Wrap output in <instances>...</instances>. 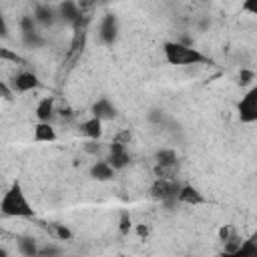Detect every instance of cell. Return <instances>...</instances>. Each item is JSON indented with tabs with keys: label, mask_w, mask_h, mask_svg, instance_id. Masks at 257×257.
I'll return each instance as SVG.
<instances>
[{
	"label": "cell",
	"mask_w": 257,
	"mask_h": 257,
	"mask_svg": "<svg viewBox=\"0 0 257 257\" xmlns=\"http://www.w3.org/2000/svg\"><path fill=\"white\" fill-rule=\"evenodd\" d=\"M155 177L157 179H177V167H159V165H155Z\"/></svg>",
	"instance_id": "obj_27"
},
{
	"label": "cell",
	"mask_w": 257,
	"mask_h": 257,
	"mask_svg": "<svg viewBox=\"0 0 257 257\" xmlns=\"http://www.w3.org/2000/svg\"><path fill=\"white\" fill-rule=\"evenodd\" d=\"M38 86H40V80H38V76H36L34 72H30V70H20V72L12 78V84H10L12 92H30V90H36Z\"/></svg>",
	"instance_id": "obj_9"
},
{
	"label": "cell",
	"mask_w": 257,
	"mask_h": 257,
	"mask_svg": "<svg viewBox=\"0 0 257 257\" xmlns=\"http://www.w3.org/2000/svg\"><path fill=\"white\" fill-rule=\"evenodd\" d=\"M54 110H56V106H54V98L52 96L40 98L38 104H36V110H34L36 120L38 122H50L54 118Z\"/></svg>",
	"instance_id": "obj_12"
},
{
	"label": "cell",
	"mask_w": 257,
	"mask_h": 257,
	"mask_svg": "<svg viewBox=\"0 0 257 257\" xmlns=\"http://www.w3.org/2000/svg\"><path fill=\"white\" fill-rule=\"evenodd\" d=\"M30 16L38 24V28H50V26H54L58 22V18H56V4H48V2L34 4V10H32Z\"/></svg>",
	"instance_id": "obj_6"
},
{
	"label": "cell",
	"mask_w": 257,
	"mask_h": 257,
	"mask_svg": "<svg viewBox=\"0 0 257 257\" xmlns=\"http://www.w3.org/2000/svg\"><path fill=\"white\" fill-rule=\"evenodd\" d=\"M60 255H62V247H58L56 243H46L38 247V257H60Z\"/></svg>",
	"instance_id": "obj_23"
},
{
	"label": "cell",
	"mask_w": 257,
	"mask_h": 257,
	"mask_svg": "<svg viewBox=\"0 0 257 257\" xmlns=\"http://www.w3.org/2000/svg\"><path fill=\"white\" fill-rule=\"evenodd\" d=\"M135 231H137V235H139V237H143V239H145V237H149V233H151V227L141 223V225H137V227H135Z\"/></svg>",
	"instance_id": "obj_34"
},
{
	"label": "cell",
	"mask_w": 257,
	"mask_h": 257,
	"mask_svg": "<svg viewBox=\"0 0 257 257\" xmlns=\"http://www.w3.org/2000/svg\"><path fill=\"white\" fill-rule=\"evenodd\" d=\"M0 257H10V255H8V251H6L4 247H0Z\"/></svg>",
	"instance_id": "obj_36"
},
{
	"label": "cell",
	"mask_w": 257,
	"mask_h": 257,
	"mask_svg": "<svg viewBox=\"0 0 257 257\" xmlns=\"http://www.w3.org/2000/svg\"><path fill=\"white\" fill-rule=\"evenodd\" d=\"M155 163L159 167H177V153L173 149H159L155 153Z\"/></svg>",
	"instance_id": "obj_18"
},
{
	"label": "cell",
	"mask_w": 257,
	"mask_h": 257,
	"mask_svg": "<svg viewBox=\"0 0 257 257\" xmlns=\"http://www.w3.org/2000/svg\"><path fill=\"white\" fill-rule=\"evenodd\" d=\"M98 38L104 46H112L118 38V18L114 14H104L98 24Z\"/></svg>",
	"instance_id": "obj_7"
},
{
	"label": "cell",
	"mask_w": 257,
	"mask_h": 257,
	"mask_svg": "<svg viewBox=\"0 0 257 257\" xmlns=\"http://www.w3.org/2000/svg\"><path fill=\"white\" fill-rule=\"evenodd\" d=\"M90 112L94 118H98L100 122L102 120H112L116 116V106L106 98V96H100L92 106H90Z\"/></svg>",
	"instance_id": "obj_11"
},
{
	"label": "cell",
	"mask_w": 257,
	"mask_h": 257,
	"mask_svg": "<svg viewBox=\"0 0 257 257\" xmlns=\"http://www.w3.org/2000/svg\"><path fill=\"white\" fill-rule=\"evenodd\" d=\"M80 16H82V12H80L78 2H74V0H64V2H58V4H56V18H58L60 24L72 28V26L80 20Z\"/></svg>",
	"instance_id": "obj_5"
},
{
	"label": "cell",
	"mask_w": 257,
	"mask_h": 257,
	"mask_svg": "<svg viewBox=\"0 0 257 257\" xmlns=\"http://www.w3.org/2000/svg\"><path fill=\"white\" fill-rule=\"evenodd\" d=\"M114 169L106 163V161H94L92 165H90V177L94 179V181H100V183H104V181H110L112 177H114Z\"/></svg>",
	"instance_id": "obj_15"
},
{
	"label": "cell",
	"mask_w": 257,
	"mask_h": 257,
	"mask_svg": "<svg viewBox=\"0 0 257 257\" xmlns=\"http://www.w3.org/2000/svg\"><path fill=\"white\" fill-rule=\"evenodd\" d=\"M0 98H2V100H10V98H12V88H10V84H6L4 80H0Z\"/></svg>",
	"instance_id": "obj_29"
},
{
	"label": "cell",
	"mask_w": 257,
	"mask_h": 257,
	"mask_svg": "<svg viewBox=\"0 0 257 257\" xmlns=\"http://www.w3.org/2000/svg\"><path fill=\"white\" fill-rule=\"evenodd\" d=\"M231 233H233V227H231V225H223V227L219 229V241L223 243V241H225V239H227Z\"/></svg>",
	"instance_id": "obj_33"
},
{
	"label": "cell",
	"mask_w": 257,
	"mask_h": 257,
	"mask_svg": "<svg viewBox=\"0 0 257 257\" xmlns=\"http://www.w3.org/2000/svg\"><path fill=\"white\" fill-rule=\"evenodd\" d=\"M253 80H255V70H253V68H247V66H243V68L239 70L237 82H239L241 86H251V84H253Z\"/></svg>",
	"instance_id": "obj_26"
},
{
	"label": "cell",
	"mask_w": 257,
	"mask_h": 257,
	"mask_svg": "<svg viewBox=\"0 0 257 257\" xmlns=\"http://www.w3.org/2000/svg\"><path fill=\"white\" fill-rule=\"evenodd\" d=\"M165 60L173 66H191V64H209V56H205L201 50L193 48L191 44H183L179 40H169L163 44Z\"/></svg>",
	"instance_id": "obj_2"
},
{
	"label": "cell",
	"mask_w": 257,
	"mask_h": 257,
	"mask_svg": "<svg viewBox=\"0 0 257 257\" xmlns=\"http://www.w3.org/2000/svg\"><path fill=\"white\" fill-rule=\"evenodd\" d=\"M241 243H243V237L233 229V233L223 241V253H233V251H237V249L241 247Z\"/></svg>",
	"instance_id": "obj_21"
},
{
	"label": "cell",
	"mask_w": 257,
	"mask_h": 257,
	"mask_svg": "<svg viewBox=\"0 0 257 257\" xmlns=\"http://www.w3.org/2000/svg\"><path fill=\"white\" fill-rule=\"evenodd\" d=\"M46 229H48L50 237H52V239H58V241H70V239L74 237L72 231H70L66 225H62V223H50Z\"/></svg>",
	"instance_id": "obj_19"
},
{
	"label": "cell",
	"mask_w": 257,
	"mask_h": 257,
	"mask_svg": "<svg viewBox=\"0 0 257 257\" xmlns=\"http://www.w3.org/2000/svg\"><path fill=\"white\" fill-rule=\"evenodd\" d=\"M32 139H34V143H54L56 141V131L50 122H36Z\"/></svg>",
	"instance_id": "obj_14"
},
{
	"label": "cell",
	"mask_w": 257,
	"mask_h": 257,
	"mask_svg": "<svg viewBox=\"0 0 257 257\" xmlns=\"http://www.w3.org/2000/svg\"><path fill=\"white\" fill-rule=\"evenodd\" d=\"M78 128H80V135L86 137L88 141H98L102 137V122L98 118H94V116H90L84 122H80Z\"/></svg>",
	"instance_id": "obj_13"
},
{
	"label": "cell",
	"mask_w": 257,
	"mask_h": 257,
	"mask_svg": "<svg viewBox=\"0 0 257 257\" xmlns=\"http://www.w3.org/2000/svg\"><path fill=\"white\" fill-rule=\"evenodd\" d=\"M181 185L183 183H179V179H155L149 189V195H151V199L161 201L165 205H175Z\"/></svg>",
	"instance_id": "obj_3"
},
{
	"label": "cell",
	"mask_w": 257,
	"mask_h": 257,
	"mask_svg": "<svg viewBox=\"0 0 257 257\" xmlns=\"http://www.w3.org/2000/svg\"><path fill=\"white\" fill-rule=\"evenodd\" d=\"M20 34H26V32H36V30H40L38 28V24L34 22V18L30 16V14H24L22 18H20Z\"/></svg>",
	"instance_id": "obj_25"
},
{
	"label": "cell",
	"mask_w": 257,
	"mask_h": 257,
	"mask_svg": "<svg viewBox=\"0 0 257 257\" xmlns=\"http://www.w3.org/2000/svg\"><path fill=\"white\" fill-rule=\"evenodd\" d=\"M241 8H243V10H247V12H253V14H257V4H255V2H245Z\"/></svg>",
	"instance_id": "obj_35"
},
{
	"label": "cell",
	"mask_w": 257,
	"mask_h": 257,
	"mask_svg": "<svg viewBox=\"0 0 257 257\" xmlns=\"http://www.w3.org/2000/svg\"><path fill=\"white\" fill-rule=\"evenodd\" d=\"M131 229H133L131 213L128 211H120V215H118V231H120V235H128Z\"/></svg>",
	"instance_id": "obj_24"
},
{
	"label": "cell",
	"mask_w": 257,
	"mask_h": 257,
	"mask_svg": "<svg viewBox=\"0 0 257 257\" xmlns=\"http://www.w3.org/2000/svg\"><path fill=\"white\" fill-rule=\"evenodd\" d=\"M20 38H22V44H24L26 48H42V46L46 44V38L42 36V32H40V30L20 34Z\"/></svg>",
	"instance_id": "obj_20"
},
{
	"label": "cell",
	"mask_w": 257,
	"mask_h": 257,
	"mask_svg": "<svg viewBox=\"0 0 257 257\" xmlns=\"http://www.w3.org/2000/svg\"><path fill=\"white\" fill-rule=\"evenodd\" d=\"M0 213L4 217H18V219L34 217V207L30 205L20 181H12L10 187L4 191V195L0 199Z\"/></svg>",
	"instance_id": "obj_1"
},
{
	"label": "cell",
	"mask_w": 257,
	"mask_h": 257,
	"mask_svg": "<svg viewBox=\"0 0 257 257\" xmlns=\"http://www.w3.org/2000/svg\"><path fill=\"white\" fill-rule=\"evenodd\" d=\"M0 38H8V22H6V16L2 14V10H0Z\"/></svg>",
	"instance_id": "obj_32"
},
{
	"label": "cell",
	"mask_w": 257,
	"mask_h": 257,
	"mask_svg": "<svg viewBox=\"0 0 257 257\" xmlns=\"http://www.w3.org/2000/svg\"><path fill=\"white\" fill-rule=\"evenodd\" d=\"M163 118H165V114H163L161 108H153V110L149 112V120H151V122H159V124H161Z\"/></svg>",
	"instance_id": "obj_30"
},
{
	"label": "cell",
	"mask_w": 257,
	"mask_h": 257,
	"mask_svg": "<svg viewBox=\"0 0 257 257\" xmlns=\"http://www.w3.org/2000/svg\"><path fill=\"white\" fill-rule=\"evenodd\" d=\"M0 60L4 62H12V64H24V58L12 50V48H6V46H0Z\"/></svg>",
	"instance_id": "obj_22"
},
{
	"label": "cell",
	"mask_w": 257,
	"mask_h": 257,
	"mask_svg": "<svg viewBox=\"0 0 257 257\" xmlns=\"http://www.w3.org/2000/svg\"><path fill=\"white\" fill-rule=\"evenodd\" d=\"M221 257H257V241L255 237L243 239L241 247L233 253H221Z\"/></svg>",
	"instance_id": "obj_17"
},
{
	"label": "cell",
	"mask_w": 257,
	"mask_h": 257,
	"mask_svg": "<svg viewBox=\"0 0 257 257\" xmlns=\"http://www.w3.org/2000/svg\"><path fill=\"white\" fill-rule=\"evenodd\" d=\"M131 139H133V133L128 131V128H122V131H118L116 133V137H114V141L112 143H118V145H128L131 143Z\"/></svg>",
	"instance_id": "obj_28"
},
{
	"label": "cell",
	"mask_w": 257,
	"mask_h": 257,
	"mask_svg": "<svg viewBox=\"0 0 257 257\" xmlns=\"http://www.w3.org/2000/svg\"><path fill=\"white\" fill-rule=\"evenodd\" d=\"M16 247H18V253L22 257H38V243L34 237H28V235H22L16 239Z\"/></svg>",
	"instance_id": "obj_16"
},
{
	"label": "cell",
	"mask_w": 257,
	"mask_h": 257,
	"mask_svg": "<svg viewBox=\"0 0 257 257\" xmlns=\"http://www.w3.org/2000/svg\"><path fill=\"white\" fill-rule=\"evenodd\" d=\"M177 203L179 205H189V207H199V205H205L207 199L197 187L185 183V185H181V189L177 193Z\"/></svg>",
	"instance_id": "obj_10"
},
{
	"label": "cell",
	"mask_w": 257,
	"mask_h": 257,
	"mask_svg": "<svg viewBox=\"0 0 257 257\" xmlns=\"http://www.w3.org/2000/svg\"><path fill=\"white\" fill-rule=\"evenodd\" d=\"M237 114H239V120L243 124H253L257 122V88L251 86L239 100L237 104Z\"/></svg>",
	"instance_id": "obj_4"
},
{
	"label": "cell",
	"mask_w": 257,
	"mask_h": 257,
	"mask_svg": "<svg viewBox=\"0 0 257 257\" xmlns=\"http://www.w3.org/2000/svg\"><path fill=\"white\" fill-rule=\"evenodd\" d=\"M114 171H122L128 163H131V155H128V149L124 145H118V143H110L108 145V155L104 159Z\"/></svg>",
	"instance_id": "obj_8"
},
{
	"label": "cell",
	"mask_w": 257,
	"mask_h": 257,
	"mask_svg": "<svg viewBox=\"0 0 257 257\" xmlns=\"http://www.w3.org/2000/svg\"><path fill=\"white\" fill-rule=\"evenodd\" d=\"M84 151H86L88 155H98V151H100V143H98V141H88V143L84 145Z\"/></svg>",
	"instance_id": "obj_31"
}]
</instances>
